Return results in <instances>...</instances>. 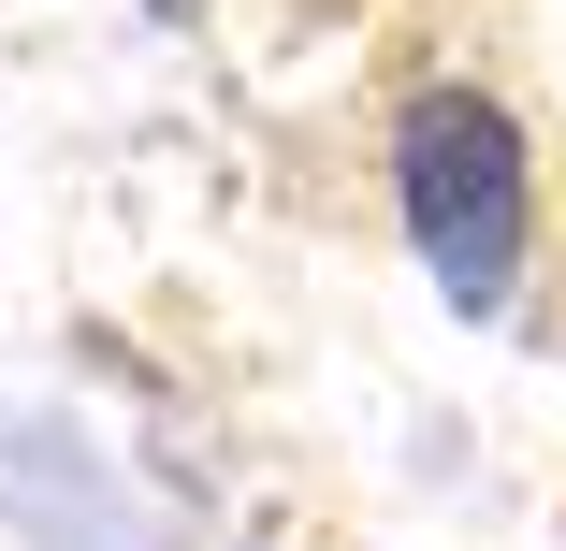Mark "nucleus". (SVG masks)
<instances>
[{
	"instance_id": "obj_1",
	"label": "nucleus",
	"mask_w": 566,
	"mask_h": 551,
	"mask_svg": "<svg viewBox=\"0 0 566 551\" xmlns=\"http://www.w3.org/2000/svg\"><path fill=\"white\" fill-rule=\"evenodd\" d=\"M392 203H407V247L436 262L450 305H509L523 276V131H509V102L480 87H421L407 117H392Z\"/></svg>"
}]
</instances>
